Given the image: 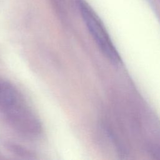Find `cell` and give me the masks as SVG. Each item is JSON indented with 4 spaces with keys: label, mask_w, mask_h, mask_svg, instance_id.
Here are the masks:
<instances>
[{
    "label": "cell",
    "mask_w": 160,
    "mask_h": 160,
    "mask_svg": "<svg viewBox=\"0 0 160 160\" xmlns=\"http://www.w3.org/2000/svg\"><path fill=\"white\" fill-rule=\"evenodd\" d=\"M0 109L12 127L26 136H36L41 124L16 89L0 81Z\"/></svg>",
    "instance_id": "obj_1"
},
{
    "label": "cell",
    "mask_w": 160,
    "mask_h": 160,
    "mask_svg": "<svg viewBox=\"0 0 160 160\" xmlns=\"http://www.w3.org/2000/svg\"><path fill=\"white\" fill-rule=\"evenodd\" d=\"M79 7L90 34L102 54L114 65L120 64L121 56L99 17L83 0L79 1Z\"/></svg>",
    "instance_id": "obj_2"
}]
</instances>
